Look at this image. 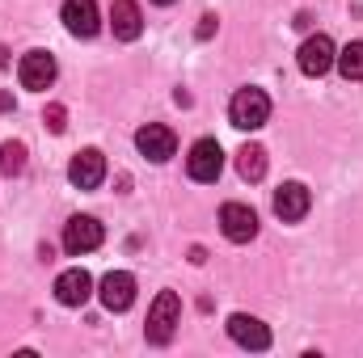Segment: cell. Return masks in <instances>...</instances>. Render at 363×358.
<instances>
[{
    "label": "cell",
    "instance_id": "cell-1",
    "mask_svg": "<svg viewBox=\"0 0 363 358\" xmlns=\"http://www.w3.org/2000/svg\"><path fill=\"white\" fill-rule=\"evenodd\" d=\"M178 321H182V299L174 291H161V295L152 299V308H148V325H144L148 342H152V346H169L174 333H178Z\"/></svg>",
    "mask_w": 363,
    "mask_h": 358
},
{
    "label": "cell",
    "instance_id": "cell-2",
    "mask_svg": "<svg viewBox=\"0 0 363 358\" xmlns=\"http://www.w3.org/2000/svg\"><path fill=\"white\" fill-rule=\"evenodd\" d=\"M228 118H233L237 131H258L271 118V97L262 89H237L233 101H228Z\"/></svg>",
    "mask_w": 363,
    "mask_h": 358
},
{
    "label": "cell",
    "instance_id": "cell-3",
    "mask_svg": "<svg viewBox=\"0 0 363 358\" xmlns=\"http://www.w3.org/2000/svg\"><path fill=\"white\" fill-rule=\"evenodd\" d=\"M186 173L194 181H203V185L220 181V173H224V152H220V144H216V139H199V144L190 148V156H186Z\"/></svg>",
    "mask_w": 363,
    "mask_h": 358
},
{
    "label": "cell",
    "instance_id": "cell-4",
    "mask_svg": "<svg viewBox=\"0 0 363 358\" xmlns=\"http://www.w3.org/2000/svg\"><path fill=\"white\" fill-rule=\"evenodd\" d=\"M334 59H338V51H334L330 34H313V38H304L300 55H296V64H300L304 76H325V72L334 68Z\"/></svg>",
    "mask_w": 363,
    "mask_h": 358
},
{
    "label": "cell",
    "instance_id": "cell-5",
    "mask_svg": "<svg viewBox=\"0 0 363 358\" xmlns=\"http://www.w3.org/2000/svg\"><path fill=\"white\" fill-rule=\"evenodd\" d=\"M220 232H224L233 245L254 241V236H258V215H254V207H245V202H224V211H220Z\"/></svg>",
    "mask_w": 363,
    "mask_h": 358
},
{
    "label": "cell",
    "instance_id": "cell-6",
    "mask_svg": "<svg viewBox=\"0 0 363 358\" xmlns=\"http://www.w3.org/2000/svg\"><path fill=\"white\" fill-rule=\"evenodd\" d=\"M101 224L93 219V215H72L68 224H64V249L72 253V258H81V253H93L97 245H101Z\"/></svg>",
    "mask_w": 363,
    "mask_h": 358
},
{
    "label": "cell",
    "instance_id": "cell-7",
    "mask_svg": "<svg viewBox=\"0 0 363 358\" xmlns=\"http://www.w3.org/2000/svg\"><path fill=\"white\" fill-rule=\"evenodd\" d=\"M55 55L51 51H30V55H21V68H17V76H21V85L34 93L51 89L55 85Z\"/></svg>",
    "mask_w": 363,
    "mask_h": 358
},
{
    "label": "cell",
    "instance_id": "cell-8",
    "mask_svg": "<svg viewBox=\"0 0 363 358\" xmlns=\"http://www.w3.org/2000/svg\"><path fill=\"white\" fill-rule=\"evenodd\" d=\"M135 148L148 156V161H169L174 152H178V135L169 131V127H161V122H148V127H140L135 131Z\"/></svg>",
    "mask_w": 363,
    "mask_h": 358
},
{
    "label": "cell",
    "instance_id": "cell-9",
    "mask_svg": "<svg viewBox=\"0 0 363 358\" xmlns=\"http://www.w3.org/2000/svg\"><path fill=\"white\" fill-rule=\"evenodd\" d=\"M308 207H313L308 185H300V181H283V185L274 190V215H279L283 224L304 219V215H308Z\"/></svg>",
    "mask_w": 363,
    "mask_h": 358
},
{
    "label": "cell",
    "instance_id": "cell-10",
    "mask_svg": "<svg viewBox=\"0 0 363 358\" xmlns=\"http://www.w3.org/2000/svg\"><path fill=\"white\" fill-rule=\"evenodd\" d=\"M97 295H101V308H110V312H127V308L135 304V278H131L127 270H110V274L101 278Z\"/></svg>",
    "mask_w": 363,
    "mask_h": 358
},
{
    "label": "cell",
    "instance_id": "cell-11",
    "mask_svg": "<svg viewBox=\"0 0 363 358\" xmlns=\"http://www.w3.org/2000/svg\"><path fill=\"white\" fill-rule=\"evenodd\" d=\"M60 17H64L68 34H77V38H93V34L101 30V17H97V0H64Z\"/></svg>",
    "mask_w": 363,
    "mask_h": 358
},
{
    "label": "cell",
    "instance_id": "cell-12",
    "mask_svg": "<svg viewBox=\"0 0 363 358\" xmlns=\"http://www.w3.org/2000/svg\"><path fill=\"white\" fill-rule=\"evenodd\" d=\"M101 178H106V156H101L97 148H85V152L72 156V165H68V181H72L77 190H97Z\"/></svg>",
    "mask_w": 363,
    "mask_h": 358
},
{
    "label": "cell",
    "instance_id": "cell-13",
    "mask_svg": "<svg viewBox=\"0 0 363 358\" xmlns=\"http://www.w3.org/2000/svg\"><path fill=\"white\" fill-rule=\"evenodd\" d=\"M228 337L245 350H267L271 346V329L258 321V316H245V312H233L228 316Z\"/></svg>",
    "mask_w": 363,
    "mask_h": 358
},
{
    "label": "cell",
    "instance_id": "cell-14",
    "mask_svg": "<svg viewBox=\"0 0 363 358\" xmlns=\"http://www.w3.org/2000/svg\"><path fill=\"white\" fill-rule=\"evenodd\" d=\"M93 295V278L89 270H64L60 278H55V299L64 304V308H81V304H89Z\"/></svg>",
    "mask_w": 363,
    "mask_h": 358
},
{
    "label": "cell",
    "instance_id": "cell-15",
    "mask_svg": "<svg viewBox=\"0 0 363 358\" xmlns=\"http://www.w3.org/2000/svg\"><path fill=\"white\" fill-rule=\"evenodd\" d=\"M110 30H114V38L135 42V38H140V30H144L140 4H135V0H114V4H110Z\"/></svg>",
    "mask_w": 363,
    "mask_h": 358
},
{
    "label": "cell",
    "instance_id": "cell-16",
    "mask_svg": "<svg viewBox=\"0 0 363 358\" xmlns=\"http://www.w3.org/2000/svg\"><path fill=\"white\" fill-rule=\"evenodd\" d=\"M237 173H241L245 181H262L267 178V148L245 144V148L237 152Z\"/></svg>",
    "mask_w": 363,
    "mask_h": 358
},
{
    "label": "cell",
    "instance_id": "cell-17",
    "mask_svg": "<svg viewBox=\"0 0 363 358\" xmlns=\"http://www.w3.org/2000/svg\"><path fill=\"white\" fill-rule=\"evenodd\" d=\"M334 64H338V72H342L347 81H363V42H347Z\"/></svg>",
    "mask_w": 363,
    "mask_h": 358
},
{
    "label": "cell",
    "instance_id": "cell-18",
    "mask_svg": "<svg viewBox=\"0 0 363 358\" xmlns=\"http://www.w3.org/2000/svg\"><path fill=\"white\" fill-rule=\"evenodd\" d=\"M21 169H26V144H17V139L0 144V173L4 178H17Z\"/></svg>",
    "mask_w": 363,
    "mask_h": 358
},
{
    "label": "cell",
    "instance_id": "cell-19",
    "mask_svg": "<svg viewBox=\"0 0 363 358\" xmlns=\"http://www.w3.org/2000/svg\"><path fill=\"white\" fill-rule=\"evenodd\" d=\"M43 118H47V127H51L55 135H64V127H68V122H64V118H68V114H64V105H47V114H43Z\"/></svg>",
    "mask_w": 363,
    "mask_h": 358
},
{
    "label": "cell",
    "instance_id": "cell-20",
    "mask_svg": "<svg viewBox=\"0 0 363 358\" xmlns=\"http://www.w3.org/2000/svg\"><path fill=\"white\" fill-rule=\"evenodd\" d=\"M211 30H216V17H203V25H199V38H207Z\"/></svg>",
    "mask_w": 363,
    "mask_h": 358
},
{
    "label": "cell",
    "instance_id": "cell-21",
    "mask_svg": "<svg viewBox=\"0 0 363 358\" xmlns=\"http://www.w3.org/2000/svg\"><path fill=\"white\" fill-rule=\"evenodd\" d=\"M152 4H174V0H152Z\"/></svg>",
    "mask_w": 363,
    "mask_h": 358
}]
</instances>
